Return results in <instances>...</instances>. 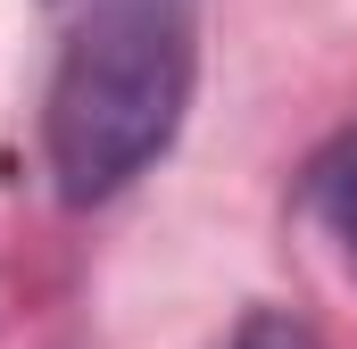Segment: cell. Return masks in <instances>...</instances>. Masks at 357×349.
I'll return each instance as SVG.
<instances>
[{"label":"cell","instance_id":"cell-1","mask_svg":"<svg viewBox=\"0 0 357 349\" xmlns=\"http://www.w3.org/2000/svg\"><path fill=\"white\" fill-rule=\"evenodd\" d=\"M199 84V0H84L42 91V167L67 208H100L175 150Z\"/></svg>","mask_w":357,"mask_h":349},{"label":"cell","instance_id":"cell-2","mask_svg":"<svg viewBox=\"0 0 357 349\" xmlns=\"http://www.w3.org/2000/svg\"><path fill=\"white\" fill-rule=\"evenodd\" d=\"M299 216L341 250V266L357 274V125H341L307 167H299Z\"/></svg>","mask_w":357,"mask_h":349},{"label":"cell","instance_id":"cell-3","mask_svg":"<svg viewBox=\"0 0 357 349\" xmlns=\"http://www.w3.org/2000/svg\"><path fill=\"white\" fill-rule=\"evenodd\" d=\"M225 349H324V341H316V325H299L291 308H250Z\"/></svg>","mask_w":357,"mask_h":349}]
</instances>
